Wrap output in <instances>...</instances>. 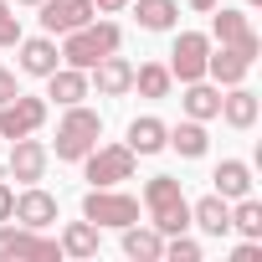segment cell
<instances>
[{"instance_id":"cell-1","label":"cell","mask_w":262,"mask_h":262,"mask_svg":"<svg viewBox=\"0 0 262 262\" xmlns=\"http://www.w3.org/2000/svg\"><path fill=\"white\" fill-rule=\"evenodd\" d=\"M118 47H123V31H118L113 21H98V16H93L88 26H77V31L62 36V67H82V72H88V67H98L103 57H113Z\"/></svg>"},{"instance_id":"cell-2","label":"cell","mask_w":262,"mask_h":262,"mask_svg":"<svg viewBox=\"0 0 262 262\" xmlns=\"http://www.w3.org/2000/svg\"><path fill=\"white\" fill-rule=\"evenodd\" d=\"M144 206H149V226L160 236H175V231H190V201L180 190L175 175H155L144 185Z\"/></svg>"},{"instance_id":"cell-3","label":"cell","mask_w":262,"mask_h":262,"mask_svg":"<svg viewBox=\"0 0 262 262\" xmlns=\"http://www.w3.org/2000/svg\"><path fill=\"white\" fill-rule=\"evenodd\" d=\"M103 139V118L93 113V108H82V103H72L67 113H62V123H57V160H67V165H77L93 144Z\"/></svg>"},{"instance_id":"cell-4","label":"cell","mask_w":262,"mask_h":262,"mask_svg":"<svg viewBox=\"0 0 262 262\" xmlns=\"http://www.w3.org/2000/svg\"><path fill=\"white\" fill-rule=\"evenodd\" d=\"M82 216L103 231V226H113V231H123V226H134L139 221V201L134 195H123L118 185H93L88 195H82Z\"/></svg>"},{"instance_id":"cell-5","label":"cell","mask_w":262,"mask_h":262,"mask_svg":"<svg viewBox=\"0 0 262 262\" xmlns=\"http://www.w3.org/2000/svg\"><path fill=\"white\" fill-rule=\"evenodd\" d=\"M77 165H82L88 185H123V180H134L139 155L128 149V144H93V149H88Z\"/></svg>"},{"instance_id":"cell-6","label":"cell","mask_w":262,"mask_h":262,"mask_svg":"<svg viewBox=\"0 0 262 262\" xmlns=\"http://www.w3.org/2000/svg\"><path fill=\"white\" fill-rule=\"evenodd\" d=\"M57 257H62V242H52L31 226L0 221V262H57Z\"/></svg>"},{"instance_id":"cell-7","label":"cell","mask_w":262,"mask_h":262,"mask_svg":"<svg viewBox=\"0 0 262 262\" xmlns=\"http://www.w3.org/2000/svg\"><path fill=\"white\" fill-rule=\"evenodd\" d=\"M206 57H211V36H206V31H180L165 67H170V77L195 82V77H206Z\"/></svg>"},{"instance_id":"cell-8","label":"cell","mask_w":262,"mask_h":262,"mask_svg":"<svg viewBox=\"0 0 262 262\" xmlns=\"http://www.w3.org/2000/svg\"><path fill=\"white\" fill-rule=\"evenodd\" d=\"M47 98H26L16 93L11 103H0V139H21V134H36V128L47 123Z\"/></svg>"},{"instance_id":"cell-9","label":"cell","mask_w":262,"mask_h":262,"mask_svg":"<svg viewBox=\"0 0 262 262\" xmlns=\"http://www.w3.org/2000/svg\"><path fill=\"white\" fill-rule=\"evenodd\" d=\"M41 31L47 36H67V31H77V26H88L98 11H93V0H41Z\"/></svg>"},{"instance_id":"cell-10","label":"cell","mask_w":262,"mask_h":262,"mask_svg":"<svg viewBox=\"0 0 262 262\" xmlns=\"http://www.w3.org/2000/svg\"><path fill=\"white\" fill-rule=\"evenodd\" d=\"M211 36H216L221 47H236V52H242V57H252V62H257V52H262V41H257L252 21H247L242 11H226V6H221V16H211Z\"/></svg>"},{"instance_id":"cell-11","label":"cell","mask_w":262,"mask_h":262,"mask_svg":"<svg viewBox=\"0 0 262 262\" xmlns=\"http://www.w3.org/2000/svg\"><path fill=\"white\" fill-rule=\"evenodd\" d=\"M47 160H52V149L41 144V139H31V134H21V139H11V175L21 180V185H36L41 175H47Z\"/></svg>"},{"instance_id":"cell-12","label":"cell","mask_w":262,"mask_h":262,"mask_svg":"<svg viewBox=\"0 0 262 262\" xmlns=\"http://www.w3.org/2000/svg\"><path fill=\"white\" fill-rule=\"evenodd\" d=\"M11 221H21V226H31V231H47V226L57 221V195H52V190H41V185H26V190L16 195Z\"/></svg>"},{"instance_id":"cell-13","label":"cell","mask_w":262,"mask_h":262,"mask_svg":"<svg viewBox=\"0 0 262 262\" xmlns=\"http://www.w3.org/2000/svg\"><path fill=\"white\" fill-rule=\"evenodd\" d=\"M21 47V72L26 77H47V72H57L62 67V47H57V36H21L16 41Z\"/></svg>"},{"instance_id":"cell-14","label":"cell","mask_w":262,"mask_h":262,"mask_svg":"<svg viewBox=\"0 0 262 262\" xmlns=\"http://www.w3.org/2000/svg\"><path fill=\"white\" fill-rule=\"evenodd\" d=\"M88 88H98L103 98H123V93H134V67L113 52V57H103L98 67H88Z\"/></svg>"},{"instance_id":"cell-15","label":"cell","mask_w":262,"mask_h":262,"mask_svg":"<svg viewBox=\"0 0 262 262\" xmlns=\"http://www.w3.org/2000/svg\"><path fill=\"white\" fill-rule=\"evenodd\" d=\"M257 113H262V103H257V93H252L247 82H231V88L221 93V113H216V118H226L231 128H252Z\"/></svg>"},{"instance_id":"cell-16","label":"cell","mask_w":262,"mask_h":262,"mask_svg":"<svg viewBox=\"0 0 262 262\" xmlns=\"http://www.w3.org/2000/svg\"><path fill=\"white\" fill-rule=\"evenodd\" d=\"M165 149H175L180 160H201V155L211 149L206 123H201V118H180L175 128H165Z\"/></svg>"},{"instance_id":"cell-17","label":"cell","mask_w":262,"mask_h":262,"mask_svg":"<svg viewBox=\"0 0 262 262\" xmlns=\"http://www.w3.org/2000/svg\"><path fill=\"white\" fill-rule=\"evenodd\" d=\"M247 72H252V57H242L236 47H211V57H206V77L216 82V88H231V82H247Z\"/></svg>"},{"instance_id":"cell-18","label":"cell","mask_w":262,"mask_h":262,"mask_svg":"<svg viewBox=\"0 0 262 262\" xmlns=\"http://www.w3.org/2000/svg\"><path fill=\"white\" fill-rule=\"evenodd\" d=\"M190 226H201L206 236H226V231H231V201L216 195V190L201 195V201L190 206Z\"/></svg>"},{"instance_id":"cell-19","label":"cell","mask_w":262,"mask_h":262,"mask_svg":"<svg viewBox=\"0 0 262 262\" xmlns=\"http://www.w3.org/2000/svg\"><path fill=\"white\" fill-rule=\"evenodd\" d=\"M47 98H52L57 108L82 103V98H88V72H82V67H57V72H47Z\"/></svg>"},{"instance_id":"cell-20","label":"cell","mask_w":262,"mask_h":262,"mask_svg":"<svg viewBox=\"0 0 262 262\" xmlns=\"http://www.w3.org/2000/svg\"><path fill=\"white\" fill-rule=\"evenodd\" d=\"M180 108H185V118H201V123H211V118L221 113V88H216V82H206V77H195V82H185V98H180Z\"/></svg>"},{"instance_id":"cell-21","label":"cell","mask_w":262,"mask_h":262,"mask_svg":"<svg viewBox=\"0 0 262 262\" xmlns=\"http://www.w3.org/2000/svg\"><path fill=\"white\" fill-rule=\"evenodd\" d=\"M211 180H216V195H226V201L252 195V165H242V160H221Z\"/></svg>"},{"instance_id":"cell-22","label":"cell","mask_w":262,"mask_h":262,"mask_svg":"<svg viewBox=\"0 0 262 262\" xmlns=\"http://www.w3.org/2000/svg\"><path fill=\"white\" fill-rule=\"evenodd\" d=\"M123 252L134 257V262H160V252H165V236L155 231V226H123Z\"/></svg>"},{"instance_id":"cell-23","label":"cell","mask_w":262,"mask_h":262,"mask_svg":"<svg viewBox=\"0 0 262 262\" xmlns=\"http://www.w3.org/2000/svg\"><path fill=\"white\" fill-rule=\"evenodd\" d=\"M165 128H170V123H160V118L144 113V118L128 123V139H123V144L134 149V155H160V149H165Z\"/></svg>"},{"instance_id":"cell-24","label":"cell","mask_w":262,"mask_h":262,"mask_svg":"<svg viewBox=\"0 0 262 262\" xmlns=\"http://www.w3.org/2000/svg\"><path fill=\"white\" fill-rule=\"evenodd\" d=\"M134 21H139L144 31H170V26L180 21V6H175V0H139V6H134Z\"/></svg>"},{"instance_id":"cell-25","label":"cell","mask_w":262,"mask_h":262,"mask_svg":"<svg viewBox=\"0 0 262 262\" xmlns=\"http://www.w3.org/2000/svg\"><path fill=\"white\" fill-rule=\"evenodd\" d=\"M62 257H98V226L88 216L62 231Z\"/></svg>"},{"instance_id":"cell-26","label":"cell","mask_w":262,"mask_h":262,"mask_svg":"<svg viewBox=\"0 0 262 262\" xmlns=\"http://www.w3.org/2000/svg\"><path fill=\"white\" fill-rule=\"evenodd\" d=\"M134 88H139L144 98H170L175 77H170V67H165V62H144V67H134Z\"/></svg>"},{"instance_id":"cell-27","label":"cell","mask_w":262,"mask_h":262,"mask_svg":"<svg viewBox=\"0 0 262 262\" xmlns=\"http://www.w3.org/2000/svg\"><path fill=\"white\" fill-rule=\"evenodd\" d=\"M231 231H242V236H252V242H262V201H252V195H242V201L231 206Z\"/></svg>"},{"instance_id":"cell-28","label":"cell","mask_w":262,"mask_h":262,"mask_svg":"<svg viewBox=\"0 0 262 262\" xmlns=\"http://www.w3.org/2000/svg\"><path fill=\"white\" fill-rule=\"evenodd\" d=\"M160 257H170V262H201V242L185 236V231H175V236H165V252Z\"/></svg>"},{"instance_id":"cell-29","label":"cell","mask_w":262,"mask_h":262,"mask_svg":"<svg viewBox=\"0 0 262 262\" xmlns=\"http://www.w3.org/2000/svg\"><path fill=\"white\" fill-rule=\"evenodd\" d=\"M16 41H21V16L0 0V47H16Z\"/></svg>"},{"instance_id":"cell-30","label":"cell","mask_w":262,"mask_h":262,"mask_svg":"<svg viewBox=\"0 0 262 262\" xmlns=\"http://www.w3.org/2000/svg\"><path fill=\"white\" fill-rule=\"evenodd\" d=\"M231 262H262V242H252V236H247V242L231 252Z\"/></svg>"},{"instance_id":"cell-31","label":"cell","mask_w":262,"mask_h":262,"mask_svg":"<svg viewBox=\"0 0 262 262\" xmlns=\"http://www.w3.org/2000/svg\"><path fill=\"white\" fill-rule=\"evenodd\" d=\"M11 211H16V190L0 180V221H11Z\"/></svg>"},{"instance_id":"cell-32","label":"cell","mask_w":262,"mask_h":262,"mask_svg":"<svg viewBox=\"0 0 262 262\" xmlns=\"http://www.w3.org/2000/svg\"><path fill=\"white\" fill-rule=\"evenodd\" d=\"M21 88H16V72H6V67H0V103H11Z\"/></svg>"},{"instance_id":"cell-33","label":"cell","mask_w":262,"mask_h":262,"mask_svg":"<svg viewBox=\"0 0 262 262\" xmlns=\"http://www.w3.org/2000/svg\"><path fill=\"white\" fill-rule=\"evenodd\" d=\"M123 6H128V0H93V11H98V16H118Z\"/></svg>"},{"instance_id":"cell-34","label":"cell","mask_w":262,"mask_h":262,"mask_svg":"<svg viewBox=\"0 0 262 262\" xmlns=\"http://www.w3.org/2000/svg\"><path fill=\"white\" fill-rule=\"evenodd\" d=\"M190 6H195V11H216V0H190Z\"/></svg>"},{"instance_id":"cell-35","label":"cell","mask_w":262,"mask_h":262,"mask_svg":"<svg viewBox=\"0 0 262 262\" xmlns=\"http://www.w3.org/2000/svg\"><path fill=\"white\" fill-rule=\"evenodd\" d=\"M21 6H41V0H21Z\"/></svg>"},{"instance_id":"cell-36","label":"cell","mask_w":262,"mask_h":262,"mask_svg":"<svg viewBox=\"0 0 262 262\" xmlns=\"http://www.w3.org/2000/svg\"><path fill=\"white\" fill-rule=\"evenodd\" d=\"M247 6H262V0H247Z\"/></svg>"}]
</instances>
